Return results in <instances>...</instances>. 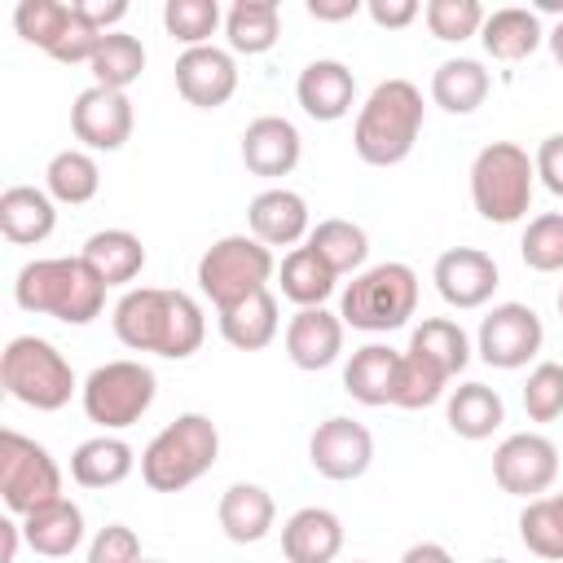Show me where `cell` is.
<instances>
[{
	"mask_svg": "<svg viewBox=\"0 0 563 563\" xmlns=\"http://www.w3.org/2000/svg\"><path fill=\"white\" fill-rule=\"evenodd\" d=\"M114 339L132 352H154L167 361H185L202 347L207 339V317L194 295L185 290H163V286H141L128 290L114 303Z\"/></svg>",
	"mask_w": 563,
	"mask_h": 563,
	"instance_id": "cell-1",
	"label": "cell"
},
{
	"mask_svg": "<svg viewBox=\"0 0 563 563\" xmlns=\"http://www.w3.org/2000/svg\"><path fill=\"white\" fill-rule=\"evenodd\" d=\"M106 282L88 268L84 255H53V260H31L18 268L13 299L22 312L53 317L66 325H88L106 308Z\"/></svg>",
	"mask_w": 563,
	"mask_h": 563,
	"instance_id": "cell-2",
	"label": "cell"
},
{
	"mask_svg": "<svg viewBox=\"0 0 563 563\" xmlns=\"http://www.w3.org/2000/svg\"><path fill=\"white\" fill-rule=\"evenodd\" d=\"M422 132V92L409 79H383L365 97L356 128H352V150L369 167H396L413 154Z\"/></svg>",
	"mask_w": 563,
	"mask_h": 563,
	"instance_id": "cell-3",
	"label": "cell"
},
{
	"mask_svg": "<svg viewBox=\"0 0 563 563\" xmlns=\"http://www.w3.org/2000/svg\"><path fill=\"white\" fill-rule=\"evenodd\" d=\"M220 457V431L207 413H180L172 418L141 453V479L154 493H180L198 484Z\"/></svg>",
	"mask_w": 563,
	"mask_h": 563,
	"instance_id": "cell-4",
	"label": "cell"
},
{
	"mask_svg": "<svg viewBox=\"0 0 563 563\" xmlns=\"http://www.w3.org/2000/svg\"><path fill=\"white\" fill-rule=\"evenodd\" d=\"M418 308V273L400 260H387V264H374V268H361L343 295H339V317L343 325L352 330H365V334H387V330H400Z\"/></svg>",
	"mask_w": 563,
	"mask_h": 563,
	"instance_id": "cell-5",
	"label": "cell"
},
{
	"mask_svg": "<svg viewBox=\"0 0 563 563\" xmlns=\"http://www.w3.org/2000/svg\"><path fill=\"white\" fill-rule=\"evenodd\" d=\"M0 387L18 405H26L35 413H57L62 405H70V396H75L79 383H75L70 361L48 339L18 334L0 352Z\"/></svg>",
	"mask_w": 563,
	"mask_h": 563,
	"instance_id": "cell-6",
	"label": "cell"
},
{
	"mask_svg": "<svg viewBox=\"0 0 563 563\" xmlns=\"http://www.w3.org/2000/svg\"><path fill=\"white\" fill-rule=\"evenodd\" d=\"M537 163L515 141H493L471 163V202L488 224H515L532 207Z\"/></svg>",
	"mask_w": 563,
	"mask_h": 563,
	"instance_id": "cell-7",
	"label": "cell"
},
{
	"mask_svg": "<svg viewBox=\"0 0 563 563\" xmlns=\"http://www.w3.org/2000/svg\"><path fill=\"white\" fill-rule=\"evenodd\" d=\"M273 251L251 238V233H229L220 242H211L198 260V290L220 308H233L242 299H251L255 290H268L273 277Z\"/></svg>",
	"mask_w": 563,
	"mask_h": 563,
	"instance_id": "cell-8",
	"label": "cell"
},
{
	"mask_svg": "<svg viewBox=\"0 0 563 563\" xmlns=\"http://www.w3.org/2000/svg\"><path fill=\"white\" fill-rule=\"evenodd\" d=\"M154 391H158V378L150 365L106 361L84 378L79 400H84L88 422H97L101 431H123V427L145 418V409L154 405Z\"/></svg>",
	"mask_w": 563,
	"mask_h": 563,
	"instance_id": "cell-9",
	"label": "cell"
},
{
	"mask_svg": "<svg viewBox=\"0 0 563 563\" xmlns=\"http://www.w3.org/2000/svg\"><path fill=\"white\" fill-rule=\"evenodd\" d=\"M0 497L9 515L22 519L62 497V466L53 462V453L13 427L0 431Z\"/></svg>",
	"mask_w": 563,
	"mask_h": 563,
	"instance_id": "cell-10",
	"label": "cell"
},
{
	"mask_svg": "<svg viewBox=\"0 0 563 563\" xmlns=\"http://www.w3.org/2000/svg\"><path fill=\"white\" fill-rule=\"evenodd\" d=\"M545 343V325L528 303H497L475 330V352L493 369H523Z\"/></svg>",
	"mask_w": 563,
	"mask_h": 563,
	"instance_id": "cell-11",
	"label": "cell"
},
{
	"mask_svg": "<svg viewBox=\"0 0 563 563\" xmlns=\"http://www.w3.org/2000/svg\"><path fill=\"white\" fill-rule=\"evenodd\" d=\"M554 475H559V449H554V440H545L537 431H515L493 453V479L510 497L532 501L554 484Z\"/></svg>",
	"mask_w": 563,
	"mask_h": 563,
	"instance_id": "cell-12",
	"label": "cell"
},
{
	"mask_svg": "<svg viewBox=\"0 0 563 563\" xmlns=\"http://www.w3.org/2000/svg\"><path fill=\"white\" fill-rule=\"evenodd\" d=\"M308 462L317 475H325L334 484L361 479L374 462V435L352 418H325V422H317V431L308 440Z\"/></svg>",
	"mask_w": 563,
	"mask_h": 563,
	"instance_id": "cell-13",
	"label": "cell"
},
{
	"mask_svg": "<svg viewBox=\"0 0 563 563\" xmlns=\"http://www.w3.org/2000/svg\"><path fill=\"white\" fill-rule=\"evenodd\" d=\"M431 282L440 290V299L457 312H471V308H484L497 290V260L479 246H449L435 268H431Z\"/></svg>",
	"mask_w": 563,
	"mask_h": 563,
	"instance_id": "cell-14",
	"label": "cell"
},
{
	"mask_svg": "<svg viewBox=\"0 0 563 563\" xmlns=\"http://www.w3.org/2000/svg\"><path fill=\"white\" fill-rule=\"evenodd\" d=\"M70 132L84 141V150H123L132 136V101L114 88H84L70 106Z\"/></svg>",
	"mask_w": 563,
	"mask_h": 563,
	"instance_id": "cell-15",
	"label": "cell"
},
{
	"mask_svg": "<svg viewBox=\"0 0 563 563\" xmlns=\"http://www.w3.org/2000/svg\"><path fill=\"white\" fill-rule=\"evenodd\" d=\"M176 92L198 110H220L238 92V62L229 48L202 44L176 57Z\"/></svg>",
	"mask_w": 563,
	"mask_h": 563,
	"instance_id": "cell-16",
	"label": "cell"
},
{
	"mask_svg": "<svg viewBox=\"0 0 563 563\" xmlns=\"http://www.w3.org/2000/svg\"><path fill=\"white\" fill-rule=\"evenodd\" d=\"M299 154H303V136L282 114H260L242 132V163L251 176H268V180L290 176L299 167Z\"/></svg>",
	"mask_w": 563,
	"mask_h": 563,
	"instance_id": "cell-17",
	"label": "cell"
},
{
	"mask_svg": "<svg viewBox=\"0 0 563 563\" xmlns=\"http://www.w3.org/2000/svg\"><path fill=\"white\" fill-rule=\"evenodd\" d=\"M295 97H299V110H303L308 119L334 123V119H343V114L352 110V101H356V75H352L343 62H334V57H317V62H308V66L299 70Z\"/></svg>",
	"mask_w": 563,
	"mask_h": 563,
	"instance_id": "cell-18",
	"label": "cell"
},
{
	"mask_svg": "<svg viewBox=\"0 0 563 563\" xmlns=\"http://www.w3.org/2000/svg\"><path fill=\"white\" fill-rule=\"evenodd\" d=\"M246 224H251V238H260L268 251L273 246H290L295 251V242H303L312 233L308 229V202H303V194L282 189V185H273V189H264V194L251 198Z\"/></svg>",
	"mask_w": 563,
	"mask_h": 563,
	"instance_id": "cell-19",
	"label": "cell"
},
{
	"mask_svg": "<svg viewBox=\"0 0 563 563\" xmlns=\"http://www.w3.org/2000/svg\"><path fill=\"white\" fill-rule=\"evenodd\" d=\"M343 352V317L330 308H299L286 325V356L299 369H325Z\"/></svg>",
	"mask_w": 563,
	"mask_h": 563,
	"instance_id": "cell-20",
	"label": "cell"
},
{
	"mask_svg": "<svg viewBox=\"0 0 563 563\" xmlns=\"http://www.w3.org/2000/svg\"><path fill=\"white\" fill-rule=\"evenodd\" d=\"M343 550V523L325 506H303L282 523L286 563H334Z\"/></svg>",
	"mask_w": 563,
	"mask_h": 563,
	"instance_id": "cell-21",
	"label": "cell"
},
{
	"mask_svg": "<svg viewBox=\"0 0 563 563\" xmlns=\"http://www.w3.org/2000/svg\"><path fill=\"white\" fill-rule=\"evenodd\" d=\"M57 229V207L48 189L35 185H9L0 194V233L13 246H40Z\"/></svg>",
	"mask_w": 563,
	"mask_h": 563,
	"instance_id": "cell-22",
	"label": "cell"
},
{
	"mask_svg": "<svg viewBox=\"0 0 563 563\" xmlns=\"http://www.w3.org/2000/svg\"><path fill=\"white\" fill-rule=\"evenodd\" d=\"M216 519H220V528H224L229 541H238V545H255V541H264V537L273 532L277 506H273L268 488L238 479V484H229V488L220 493Z\"/></svg>",
	"mask_w": 563,
	"mask_h": 563,
	"instance_id": "cell-23",
	"label": "cell"
},
{
	"mask_svg": "<svg viewBox=\"0 0 563 563\" xmlns=\"http://www.w3.org/2000/svg\"><path fill=\"white\" fill-rule=\"evenodd\" d=\"M396 374H400V352H391L387 343H365L343 365V391L352 400L378 409V405L396 400Z\"/></svg>",
	"mask_w": 563,
	"mask_h": 563,
	"instance_id": "cell-24",
	"label": "cell"
},
{
	"mask_svg": "<svg viewBox=\"0 0 563 563\" xmlns=\"http://www.w3.org/2000/svg\"><path fill=\"white\" fill-rule=\"evenodd\" d=\"M22 541L44 559H66L84 545V510L75 501L57 497L22 519Z\"/></svg>",
	"mask_w": 563,
	"mask_h": 563,
	"instance_id": "cell-25",
	"label": "cell"
},
{
	"mask_svg": "<svg viewBox=\"0 0 563 563\" xmlns=\"http://www.w3.org/2000/svg\"><path fill=\"white\" fill-rule=\"evenodd\" d=\"M479 40H484V53L497 57V62H523L541 48L545 31H541V18L537 9H519V4H506V9H493L479 26Z\"/></svg>",
	"mask_w": 563,
	"mask_h": 563,
	"instance_id": "cell-26",
	"label": "cell"
},
{
	"mask_svg": "<svg viewBox=\"0 0 563 563\" xmlns=\"http://www.w3.org/2000/svg\"><path fill=\"white\" fill-rule=\"evenodd\" d=\"M132 466H136L132 444L119 440V435H110V431L84 440L70 453V479L79 488H114V484H123L132 475Z\"/></svg>",
	"mask_w": 563,
	"mask_h": 563,
	"instance_id": "cell-27",
	"label": "cell"
},
{
	"mask_svg": "<svg viewBox=\"0 0 563 563\" xmlns=\"http://www.w3.org/2000/svg\"><path fill=\"white\" fill-rule=\"evenodd\" d=\"M79 255L88 260V268H92L106 286H128V282H136L141 268H145V246H141V238L128 233V229H97V233L84 242Z\"/></svg>",
	"mask_w": 563,
	"mask_h": 563,
	"instance_id": "cell-28",
	"label": "cell"
},
{
	"mask_svg": "<svg viewBox=\"0 0 563 563\" xmlns=\"http://www.w3.org/2000/svg\"><path fill=\"white\" fill-rule=\"evenodd\" d=\"M277 299L273 290H255L251 299L233 303V308H220V334L229 347L238 352H260L277 339Z\"/></svg>",
	"mask_w": 563,
	"mask_h": 563,
	"instance_id": "cell-29",
	"label": "cell"
},
{
	"mask_svg": "<svg viewBox=\"0 0 563 563\" xmlns=\"http://www.w3.org/2000/svg\"><path fill=\"white\" fill-rule=\"evenodd\" d=\"M488 84L493 79L484 70V62H475V57H449L431 75V101L440 110H449V114H471V110L484 106Z\"/></svg>",
	"mask_w": 563,
	"mask_h": 563,
	"instance_id": "cell-30",
	"label": "cell"
},
{
	"mask_svg": "<svg viewBox=\"0 0 563 563\" xmlns=\"http://www.w3.org/2000/svg\"><path fill=\"white\" fill-rule=\"evenodd\" d=\"M277 282H282V295L299 308H321L330 295H334V282L339 273L312 251V246H295L282 255V268H277Z\"/></svg>",
	"mask_w": 563,
	"mask_h": 563,
	"instance_id": "cell-31",
	"label": "cell"
},
{
	"mask_svg": "<svg viewBox=\"0 0 563 563\" xmlns=\"http://www.w3.org/2000/svg\"><path fill=\"white\" fill-rule=\"evenodd\" d=\"M444 418H449L453 435L488 440L506 422V405H501V396L488 383H462V387H453V396L444 405Z\"/></svg>",
	"mask_w": 563,
	"mask_h": 563,
	"instance_id": "cell-32",
	"label": "cell"
},
{
	"mask_svg": "<svg viewBox=\"0 0 563 563\" xmlns=\"http://www.w3.org/2000/svg\"><path fill=\"white\" fill-rule=\"evenodd\" d=\"M224 35H229V48L233 53H268L282 35V9L277 0H238L229 13H224Z\"/></svg>",
	"mask_w": 563,
	"mask_h": 563,
	"instance_id": "cell-33",
	"label": "cell"
},
{
	"mask_svg": "<svg viewBox=\"0 0 563 563\" xmlns=\"http://www.w3.org/2000/svg\"><path fill=\"white\" fill-rule=\"evenodd\" d=\"M44 189L53 202H66V207H84L97 198L101 189V172H97V158L88 150H62L48 158L44 167Z\"/></svg>",
	"mask_w": 563,
	"mask_h": 563,
	"instance_id": "cell-34",
	"label": "cell"
},
{
	"mask_svg": "<svg viewBox=\"0 0 563 563\" xmlns=\"http://www.w3.org/2000/svg\"><path fill=\"white\" fill-rule=\"evenodd\" d=\"M88 70H92V84H97V88L128 92V84H136L141 70H145V44H141L136 35H128V31H110V35L97 44Z\"/></svg>",
	"mask_w": 563,
	"mask_h": 563,
	"instance_id": "cell-35",
	"label": "cell"
},
{
	"mask_svg": "<svg viewBox=\"0 0 563 563\" xmlns=\"http://www.w3.org/2000/svg\"><path fill=\"white\" fill-rule=\"evenodd\" d=\"M449 369L440 365V361H431L427 352H400V374H396V400L391 405H400V409H427V405H435L440 396H444V387H449Z\"/></svg>",
	"mask_w": 563,
	"mask_h": 563,
	"instance_id": "cell-36",
	"label": "cell"
},
{
	"mask_svg": "<svg viewBox=\"0 0 563 563\" xmlns=\"http://www.w3.org/2000/svg\"><path fill=\"white\" fill-rule=\"evenodd\" d=\"M308 246L343 277V273H356L361 264H365V255H369V238H365V229L361 224H352V220H321L312 233H308Z\"/></svg>",
	"mask_w": 563,
	"mask_h": 563,
	"instance_id": "cell-37",
	"label": "cell"
},
{
	"mask_svg": "<svg viewBox=\"0 0 563 563\" xmlns=\"http://www.w3.org/2000/svg\"><path fill=\"white\" fill-rule=\"evenodd\" d=\"M409 347H413V352H427V356L440 361L449 374H462L466 361H471V339H466V330H462L453 317H427V321L409 334Z\"/></svg>",
	"mask_w": 563,
	"mask_h": 563,
	"instance_id": "cell-38",
	"label": "cell"
},
{
	"mask_svg": "<svg viewBox=\"0 0 563 563\" xmlns=\"http://www.w3.org/2000/svg\"><path fill=\"white\" fill-rule=\"evenodd\" d=\"M163 26L185 48H202L220 26V4L216 0H167L163 4Z\"/></svg>",
	"mask_w": 563,
	"mask_h": 563,
	"instance_id": "cell-39",
	"label": "cell"
},
{
	"mask_svg": "<svg viewBox=\"0 0 563 563\" xmlns=\"http://www.w3.org/2000/svg\"><path fill=\"white\" fill-rule=\"evenodd\" d=\"M422 18H427V31L444 44H462L471 35H479L484 26V4L479 0H427L422 4Z\"/></svg>",
	"mask_w": 563,
	"mask_h": 563,
	"instance_id": "cell-40",
	"label": "cell"
},
{
	"mask_svg": "<svg viewBox=\"0 0 563 563\" xmlns=\"http://www.w3.org/2000/svg\"><path fill=\"white\" fill-rule=\"evenodd\" d=\"M519 541L537 559H550V563L563 559V519H559V510H554L550 497H532L523 506V515H519Z\"/></svg>",
	"mask_w": 563,
	"mask_h": 563,
	"instance_id": "cell-41",
	"label": "cell"
},
{
	"mask_svg": "<svg viewBox=\"0 0 563 563\" xmlns=\"http://www.w3.org/2000/svg\"><path fill=\"white\" fill-rule=\"evenodd\" d=\"M519 255L532 273H559L563 268V216L559 211L532 216L519 238Z\"/></svg>",
	"mask_w": 563,
	"mask_h": 563,
	"instance_id": "cell-42",
	"label": "cell"
},
{
	"mask_svg": "<svg viewBox=\"0 0 563 563\" xmlns=\"http://www.w3.org/2000/svg\"><path fill=\"white\" fill-rule=\"evenodd\" d=\"M66 22H70V4H62V0H22V4L13 9L18 35H22L26 44L44 48V53L57 44V35L66 31Z\"/></svg>",
	"mask_w": 563,
	"mask_h": 563,
	"instance_id": "cell-43",
	"label": "cell"
},
{
	"mask_svg": "<svg viewBox=\"0 0 563 563\" xmlns=\"http://www.w3.org/2000/svg\"><path fill=\"white\" fill-rule=\"evenodd\" d=\"M523 413L532 422H554L563 413V365L559 361L532 365V374L523 383Z\"/></svg>",
	"mask_w": 563,
	"mask_h": 563,
	"instance_id": "cell-44",
	"label": "cell"
},
{
	"mask_svg": "<svg viewBox=\"0 0 563 563\" xmlns=\"http://www.w3.org/2000/svg\"><path fill=\"white\" fill-rule=\"evenodd\" d=\"M88 563H145V559H141V541L128 523H106L88 545Z\"/></svg>",
	"mask_w": 563,
	"mask_h": 563,
	"instance_id": "cell-45",
	"label": "cell"
},
{
	"mask_svg": "<svg viewBox=\"0 0 563 563\" xmlns=\"http://www.w3.org/2000/svg\"><path fill=\"white\" fill-rule=\"evenodd\" d=\"M537 180L554 194V198H563V132H554V136H545L541 145H537Z\"/></svg>",
	"mask_w": 563,
	"mask_h": 563,
	"instance_id": "cell-46",
	"label": "cell"
},
{
	"mask_svg": "<svg viewBox=\"0 0 563 563\" xmlns=\"http://www.w3.org/2000/svg\"><path fill=\"white\" fill-rule=\"evenodd\" d=\"M365 13H369L374 26H383V31H400V26H409L422 9H418V0H369Z\"/></svg>",
	"mask_w": 563,
	"mask_h": 563,
	"instance_id": "cell-47",
	"label": "cell"
},
{
	"mask_svg": "<svg viewBox=\"0 0 563 563\" xmlns=\"http://www.w3.org/2000/svg\"><path fill=\"white\" fill-rule=\"evenodd\" d=\"M79 9H84V18H88L101 35H110V31H114V22L128 13V4H123V0H79Z\"/></svg>",
	"mask_w": 563,
	"mask_h": 563,
	"instance_id": "cell-48",
	"label": "cell"
},
{
	"mask_svg": "<svg viewBox=\"0 0 563 563\" xmlns=\"http://www.w3.org/2000/svg\"><path fill=\"white\" fill-rule=\"evenodd\" d=\"M365 4L361 0H308V13L317 22H343V18H356Z\"/></svg>",
	"mask_w": 563,
	"mask_h": 563,
	"instance_id": "cell-49",
	"label": "cell"
},
{
	"mask_svg": "<svg viewBox=\"0 0 563 563\" xmlns=\"http://www.w3.org/2000/svg\"><path fill=\"white\" fill-rule=\"evenodd\" d=\"M400 563H453V554L444 545H435V541H418V545H409L400 554Z\"/></svg>",
	"mask_w": 563,
	"mask_h": 563,
	"instance_id": "cell-50",
	"label": "cell"
},
{
	"mask_svg": "<svg viewBox=\"0 0 563 563\" xmlns=\"http://www.w3.org/2000/svg\"><path fill=\"white\" fill-rule=\"evenodd\" d=\"M0 537H4V550H0V563H13V554H18V537H22V523H13V519H4V523H0Z\"/></svg>",
	"mask_w": 563,
	"mask_h": 563,
	"instance_id": "cell-51",
	"label": "cell"
},
{
	"mask_svg": "<svg viewBox=\"0 0 563 563\" xmlns=\"http://www.w3.org/2000/svg\"><path fill=\"white\" fill-rule=\"evenodd\" d=\"M545 44H550V53H554V62L563 66V18H559V22H554V26L545 31Z\"/></svg>",
	"mask_w": 563,
	"mask_h": 563,
	"instance_id": "cell-52",
	"label": "cell"
},
{
	"mask_svg": "<svg viewBox=\"0 0 563 563\" xmlns=\"http://www.w3.org/2000/svg\"><path fill=\"white\" fill-rule=\"evenodd\" d=\"M550 501H554V510H559V519H563V493H554Z\"/></svg>",
	"mask_w": 563,
	"mask_h": 563,
	"instance_id": "cell-53",
	"label": "cell"
},
{
	"mask_svg": "<svg viewBox=\"0 0 563 563\" xmlns=\"http://www.w3.org/2000/svg\"><path fill=\"white\" fill-rule=\"evenodd\" d=\"M484 563H510V559H484Z\"/></svg>",
	"mask_w": 563,
	"mask_h": 563,
	"instance_id": "cell-54",
	"label": "cell"
},
{
	"mask_svg": "<svg viewBox=\"0 0 563 563\" xmlns=\"http://www.w3.org/2000/svg\"><path fill=\"white\" fill-rule=\"evenodd\" d=\"M559 317H563V290H559Z\"/></svg>",
	"mask_w": 563,
	"mask_h": 563,
	"instance_id": "cell-55",
	"label": "cell"
},
{
	"mask_svg": "<svg viewBox=\"0 0 563 563\" xmlns=\"http://www.w3.org/2000/svg\"><path fill=\"white\" fill-rule=\"evenodd\" d=\"M145 563H163V559H145Z\"/></svg>",
	"mask_w": 563,
	"mask_h": 563,
	"instance_id": "cell-56",
	"label": "cell"
},
{
	"mask_svg": "<svg viewBox=\"0 0 563 563\" xmlns=\"http://www.w3.org/2000/svg\"><path fill=\"white\" fill-rule=\"evenodd\" d=\"M352 563H369V559H352Z\"/></svg>",
	"mask_w": 563,
	"mask_h": 563,
	"instance_id": "cell-57",
	"label": "cell"
}]
</instances>
